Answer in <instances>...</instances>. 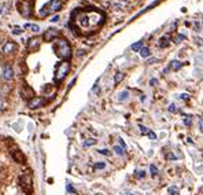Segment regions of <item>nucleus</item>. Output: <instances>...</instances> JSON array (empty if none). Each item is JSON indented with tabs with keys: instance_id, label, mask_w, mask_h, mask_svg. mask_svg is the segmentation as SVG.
<instances>
[{
	"instance_id": "c85d7f7f",
	"label": "nucleus",
	"mask_w": 203,
	"mask_h": 195,
	"mask_svg": "<svg viewBox=\"0 0 203 195\" xmlns=\"http://www.w3.org/2000/svg\"><path fill=\"white\" fill-rule=\"evenodd\" d=\"M22 32H23V30H22L21 28H14L12 29V33H14V35H22Z\"/></svg>"
},
{
	"instance_id": "6e6552de",
	"label": "nucleus",
	"mask_w": 203,
	"mask_h": 195,
	"mask_svg": "<svg viewBox=\"0 0 203 195\" xmlns=\"http://www.w3.org/2000/svg\"><path fill=\"white\" fill-rule=\"evenodd\" d=\"M44 103H45L44 98H33V99H30L28 102V106H29V109H37V107L43 106Z\"/></svg>"
},
{
	"instance_id": "58836bf2",
	"label": "nucleus",
	"mask_w": 203,
	"mask_h": 195,
	"mask_svg": "<svg viewBox=\"0 0 203 195\" xmlns=\"http://www.w3.org/2000/svg\"><path fill=\"white\" fill-rule=\"evenodd\" d=\"M51 21H52V22H58V21H59V17H58V15H55V17H52V19H51Z\"/></svg>"
},
{
	"instance_id": "39448f33",
	"label": "nucleus",
	"mask_w": 203,
	"mask_h": 195,
	"mask_svg": "<svg viewBox=\"0 0 203 195\" xmlns=\"http://www.w3.org/2000/svg\"><path fill=\"white\" fill-rule=\"evenodd\" d=\"M69 70H70V62H69V60H63V62H61V63L56 66V71H55V81L61 82L62 80L66 77V74L69 73Z\"/></svg>"
},
{
	"instance_id": "9d476101",
	"label": "nucleus",
	"mask_w": 203,
	"mask_h": 195,
	"mask_svg": "<svg viewBox=\"0 0 203 195\" xmlns=\"http://www.w3.org/2000/svg\"><path fill=\"white\" fill-rule=\"evenodd\" d=\"M40 46V39L39 37H33V39H30L28 41V50L29 51H34L37 50Z\"/></svg>"
},
{
	"instance_id": "a211bd4d",
	"label": "nucleus",
	"mask_w": 203,
	"mask_h": 195,
	"mask_svg": "<svg viewBox=\"0 0 203 195\" xmlns=\"http://www.w3.org/2000/svg\"><path fill=\"white\" fill-rule=\"evenodd\" d=\"M143 43L141 41H137V43H133V44H132V50L133 51H140V50H141V48H143Z\"/></svg>"
},
{
	"instance_id": "37998d69",
	"label": "nucleus",
	"mask_w": 203,
	"mask_h": 195,
	"mask_svg": "<svg viewBox=\"0 0 203 195\" xmlns=\"http://www.w3.org/2000/svg\"><path fill=\"white\" fill-rule=\"evenodd\" d=\"M1 13H3V8H1V7H0V14H1Z\"/></svg>"
},
{
	"instance_id": "7c9ffc66",
	"label": "nucleus",
	"mask_w": 203,
	"mask_h": 195,
	"mask_svg": "<svg viewBox=\"0 0 203 195\" xmlns=\"http://www.w3.org/2000/svg\"><path fill=\"white\" fill-rule=\"evenodd\" d=\"M147 136H148V138H150L151 140H155V139H157V135H155V133H154L152 131H150V133H148Z\"/></svg>"
},
{
	"instance_id": "5701e85b",
	"label": "nucleus",
	"mask_w": 203,
	"mask_h": 195,
	"mask_svg": "<svg viewBox=\"0 0 203 195\" xmlns=\"http://www.w3.org/2000/svg\"><path fill=\"white\" fill-rule=\"evenodd\" d=\"M139 128H140V131H141L143 135H148V133H150V129H148V128L143 127V125H139Z\"/></svg>"
},
{
	"instance_id": "4c0bfd02",
	"label": "nucleus",
	"mask_w": 203,
	"mask_h": 195,
	"mask_svg": "<svg viewBox=\"0 0 203 195\" xmlns=\"http://www.w3.org/2000/svg\"><path fill=\"white\" fill-rule=\"evenodd\" d=\"M84 55H85V51H84V50H80L78 51V57H84Z\"/></svg>"
},
{
	"instance_id": "72a5a7b5",
	"label": "nucleus",
	"mask_w": 203,
	"mask_h": 195,
	"mask_svg": "<svg viewBox=\"0 0 203 195\" xmlns=\"http://www.w3.org/2000/svg\"><path fill=\"white\" fill-rule=\"evenodd\" d=\"M158 84V80L157 78H151L150 80V85H152V87H155V85Z\"/></svg>"
},
{
	"instance_id": "cd10ccee",
	"label": "nucleus",
	"mask_w": 203,
	"mask_h": 195,
	"mask_svg": "<svg viewBox=\"0 0 203 195\" xmlns=\"http://www.w3.org/2000/svg\"><path fill=\"white\" fill-rule=\"evenodd\" d=\"M99 153L102 154V155H107V157H110L111 155V153L108 151L107 149H103V150H99Z\"/></svg>"
},
{
	"instance_id": "2eb2a0df",
	"label": "nucleus",
	"mask_w": 203,
	"mask_h": 195,
	"mask_svg": "<svg viewBox=\"0 0 203 195\" xmlns=\"http://www.w3.org/2000/svg\"><path fill=\"white\" fill-rule=\"evenodd\" d=\"M129 98V92L125 89V91H122L119 95H118V100H121V102H124V100H126Z\"/></svg>"
},
{
	"instance_id": "a878e982",
	"label": "nucleus",
	"mask_w": 203,
	"mask_h": 195,
	"mask_svg": "<svg viewBox=\"0 0 203 195\" xmlns=\"http://www.w3.org/2000/svg\"><path fill=\"white\" fill-rule=\"evenodd\" d=\"M95 143H96V140H93V139H88L86 142H84V146H85V147H88V146H93Z\"/></svg>"
},
{
	"instance_id": "412c9836",
	"label": "nucleus",
	"mask_w": 203,
	"mask_h": 195,
	"mask_svg": "<svg viewBox=\"0 0 203 195\" xmlns=\"http://www.w3.org/2000/svg\"><path fill=\"white\" fill-rule=\"evenodd\" d=\"M182 122H184V125H187V127H191V125H192V117L187 116V117H184Z\"/></svg>"
},
{
	"instance_id": "f8f14e48",
	"label": "nucleus",
	"mask_w": 203,
	"mask_h": 195,
	"mask_svg": "<svg viewBox=\"0 0 203 195\" xmlns=\"http://www.w3.org/2000/svg\"><path fill=\"white\" fill-rule=\"evenodd\" d=\"M158 46H159V48H168V47L170 46V39H169V36H163V37L159 40Z\"/></svg>"
},
{
	"instance_id": "bb28decb",
	"label": "nucleus",
	"mask_w": 203,
	"mask_h": 195,
	"mask_svg": "<svg viewBox=\"0 0 203 195\" xmlns=\"http://www.w3.org/2000/svg\"><path fill=\"white\" fill-rule=\"evenodd\" d=\"M104 168H106V163H104V162L95 163V169H104Z\"/></svg>"
},
{
	"instance_id": "0eeeda50",
	"label": "nucleus",
	"mask_w": 203,
	"mask_h": 195,
	"mask_svg": "<svg viewBox=\"0 0 203 195\" xmlns=\"http://www.w3.org/2000/svg\"><path fill=\"white\" fill-rule=\"evenodd\" d=\"M59 36V30L58 29H48V30H45L44 32V36H43V39L45 40V41H52V40H55Z\"/></svg>"
},
{
	"instance_id": "393cba45",
	"label": "nucleus",
	"mask_w": 203,
	"mask_h": 195,
	"mask_svg": "<svg viewBox=\"0 0 203 195\" xmlns=\"http://www.w3.org/2000/svg\"><path fill=\"white\" fill-rule=\"evenodd\" d=\"M169 194L170 195H178V190L176 187H169Z\"/></svg>"
},
{
	"instance_id": "ddd939ff",
	"label": "nucleus",
	"mask_w": 203,
	"mask_h": 195,
	"mask_svg": "<svg viewBox=\"0 0 203 195\" xmlns=\"http://www.w3.org/2000/svg\"><path fill=\"white\" fill-rule=\"evenodd\" d=\"M12 76H14V71H12L11 66H4V73H3L4 80H11Z\"/></svg>"
},
{
	"instance_id": "c03bdc74",
	"label": "nucleus",
	"mask_w": 203,
	"mask_h": 195,
	"mask_svg": "<svg viewBox=\"0 0 203 195\" xmlns=\"http://www.w3.org/2000/svg\"><path fill=\"white\" fill-rule=\"evenodd\" d=\"M202 25H203V19H202Z\"/></svg>"
},
{
	"instance_id": "c9c22d12",
	"label": "nucleus",
	"mask_w": 203,
	"mask_h": 195,
	"mask_svg": "<svg viewBox=\"0 0 203 195\" xmlns=\"http://www.w3.org/2000/svg\"><path fill=\"white\" fill-rule=\"evenodd\" d=\"M118 140H119V144H121V147H122V149H125V150H126V144H125V142H124V140H122L121 138L118 139Z\"/></svg>"
},
{
	"instance_id": "ea45409f",
	"label": "nucleus",
	"mask_w": 203,
	"mask_h": 195,
	"mask_svg": "<svg viewBox=\"0 0 203 195\" xmlns=\"http://www.w3.org/2000/svg\"><path fill=\"white\" fill-rule=\"evenodd\" d=\"M93 92H95V93H99V87H97V85H95V87H93Z\"/></svg>"
},
{
	"instance_id": "4be33fe9",
	"label": "nucleus",
	"mask_w": 203,
	"mask_h": 195,
	"mask_svg": "<svg viewBox=\"0 0 203 195\" xmlns=\"http://www.w3.org/2000/svg\"><path fill=\"white\" fill-rule=\"evenodd\" d=\"M150 172L152 176H157V174L159 173V170H158V168L155 166V165H150Z\"/></svg>"
},
{
	"instance_id": "e433bc0d",
	"label": "nucleus",
	"mask_w": 203,
	"mask_h": 195,
	"mask_svg": "<svg viewBox=\"0 0 203 195\" xmlns=\"http://www.w3.org/2000/svg\"><path fill=\"white\" fill-rule=\"evenodd\" d=\"M199 129L203 132V118H200V121H199Z\"/></svg>"
},
{
	"instance_id": "a19ab883",
	"label": "nucleus",
	"mask_w": 203,
	"mask_h": 195,
	"mask_svg": "<svg viewBox=\"0 0 203 195\" xmlns=\"http://www.w3.org/2000/svg\"><path fill=\"white\" fill-rule=\"evenodd\" d=\"M67 191H69V192H74V190H73V187H71L70 184L67 185Z\"/></svg>"
},
{
	"instance_id": "f03ea898",
	"label": "nucleus",
	"mask_w": 203,
	"mask_h": 195,
	"mask_svg": "<svg viewBox=\"0 0 203 195\" xmlns=\"http://www.w3.org/2000/svg\"><path fill=\"white\" fill-rule=\"evenodd\" d=\"M61 8H62V0H51L50 3H47L45 6L41 8V11L39 13V17L45 18L47 15L52 14L55 11H59Z\"/></svg>"
},
{
	"instance_id": "1a4fd4ad",
	"label": "nucleus",
	"mask_w": 203,
	"mask_h": 195,
	"mask_svg": "<svg viewBox=\"0 0 203 195\" xmlns=\"http://www.w3.org/2000/svg\"><path fill=\"white\" fill-rule=\"evenodd\" d=\"M21 95L22 98H25V99H28V98H32L33 99V96H34V92H33V89L29 87V85H23L21 89Z\"/></svg>"
},
{
	"instance_id": "423d86ee",
	"label": "nucleus",
	"mask_w": 203,
	"mask_h": 195,
	"mask_svg": "<svg viewBox=\"0 0 203 195\" xmlns=\"http://www.w3.org/2000/svg\"><path fill=\"white\" fill-rule=\"evenodd\" d=\"M11 157H12V160L18 163H25L26 162V157L23 155V153H22L18 147H15V149L11 151Z\"/></svg>"
},
{
	"instance_id": "20e7f679",
	"label": "nucleus",
	"mask_w": 203,
	"mask_h": 195,
	"mask_svg": "<svg viewBox=\"0 0 203 195\" xmlns=\"http://www.w3.org/2000/svg\"><path fill=\"white\" fill-rule=\"evenodd\" d=\"M19 184L22 187V191L25 192L26 195H32L33 192V183H32V177L29 173H22L19 176Z\"/></svg>"
},
{
	"instance_id": "f704fd0d",
	"label": "nucleus",
	"mask_w": 203,
	"mask_h": 195,
	"mask_svg": "<svg viewBox=\"0 0 203 195\" xmlns=\"http://www.w3.org/2000/svg\"><path fill=\"white\" fill-rule=\"evenodd\" d=\"M169 111H171V113H176V111H177V110H176V106L173 104V103L169 106Z\"/></svg>"
},
{
	"instance_id": "f257e3e1",
	"label": "nucleus",
	"mask_w": 203,
	"mask_h": 195,
	"mask_svg": "<svg viewBox=\"0 0 203 195\" xmlns=\"http://www.w3.org/2000/svg\"><path fill=\"white\" fill-rule=\"evenodd\" d=\"M53 50H55L58 57L62 58V59L69 60L71 58V48H70V46H69L67 40L56 39L55 40V44H53Z\"/></svg>"
},
{
	"instance_id": "473e14b6",
	"label": "nucleus",
	"mask_w": 203,
	"mask_h": 195,
	"mask_svg": "<svg viewBox=\"0 0 203 195\" xmlns=\"http://www.w3.org/2000/svg\"><path fill=\"white\" fill-rule=\"evenodd\" d=\"M180 99H182V100H188V99H189V95H188V93H181V95H180Z\"/></svg>"
},
{
	"instance_id": "f3484780",
	"label": "nucleus",
	"mask_w": 203,
	"mask_h": 195,
	"mask_svg": "<svg viewBox=\"0 0 203 195\" xmlns=\"http://www.w3.org/2000/svg\"><path fill=\"white\" fill-rule=\"evenodd\" d=\"M122 78H124V73H121V71H118L117 74L114 76V82H115V84H119V82L122 81Z\"/></svg>"
},
{
	"instance_id": "9b49d317",
	"label": "nucleus",
	"mask_w": 203,
	"mask_h": 195,
	"mask_svg": "<svg viewBox=\"0 0 203 195\" xmlns=\"http://www.w3.org/2000/svg\"><path fill=\"white\" fill-rule=\"evenodd\" d=\"M14 50H17V46H15V43H12V41L6 43V46L3 47V52L4 54H10L11 51H14Z\"/></svg>"
},
{
	"instance_id": "7ed1b4c3",
	"label": "nucleus",
	"mask_w": 203,
	"mask_h": 195,
	"mask_svg": "<svg viewBox=\"0 0 203 195\" xmlns=\"http://www.w3.org/2000/svg\"><path fill=\"white\" fill-rule=\"evenodd\" d=\"M33 4L34 0H19L18 1V11L22 14V17L29 18L32 17V10H33Z\"/></svg>"
},
{
	"instance_id": "a18cd8bd",
	"label": "nucleus",
	"mask_w": 203,
	"mask_h": 195,
	"mask_svg": "<svg viewBox=\"0 0 203 195\" xmlns=\"http://www.w3.org/2000/svg\"><path fill=\"white\" fill-rule=\"evenodd\" d=\"M128 195H133V194H128Z\"/></svg>"
},
{
	"instance_id": "b1692460",
	"label": "nucleus",
	"mask_w": 203,
	"mask_h": 195,
	"mask_svg": "<svg viewBox=\"0 0 203 195\" xmlns=\"http://www.w3.org/2000/svg\"><path fill=\"white\" fill-rule=\"evenodd\" d=\"M136 177H137V179L146 177V172H144V170H139V172H136Z\"/></svg>"
},
{
	"instance_id": "c756f323",
	"label": "nucleus",
	"mask_w": 203,
	"mask_h": 195,
	"mask_svg": "<svg viewBox=\"0 0 203 195\" xmlns=\"http://www.w3.org/2000/svg\"><path fill=\"white\" fill-rule=\"evenodd\" d=\"M166 160H171V161H174V160H177V157L174 155V154H166Z\"/></svg>"
},
{
	"instance_id": "aec40b11",
	"label": "nucleus",
	"mask_w": 203,
	"mask_h": 195,
	"mask_svg": "<svg viewBox=\"0 0 203 195\" xmlns=\"http://www.w3.org/2000/svg\"><path fill=\"white\" fill-rule=\"evenodd\" d=\"M114 151H115V154H118V155H124L125 154V149H122V147H119V146H114Z\"/></svg>"
},
{
	"instance_id": "6ab92c4d",
	"label": "nucleus",
	"mask_w": 203,
	"mask_h": 195,
	"mask_svg": "<svg viewBox=\"0 0 203 195\" xmlns=\"http://www.w3.org/2000/svg\"><path fill=\"white\" fill-rule=\"evenodd\" d=\"M140 55H141L143 58H147L148 55H150V50H148L147 47H143L141 50H140Z\"/></svg>"
},
{
	"instance_id": "2f4dec72",
	"label": "nucleus",
	"mask_w": 203,
	"mask_h": 195,
	"mask_svg": "<svg viewBox=\"0 0 203 195\" xmlns=\"http://www.w3.org/2000/svg\"><path fill=\"white\" fill-rule=\"evenodd\" d=\"M157 62H158V59H157V58H150L147 63H148V65H154V63H157Z\"/></svg>"
},
{
	"instance_id": "4468645a",
	"label": "nucleus",
	"mask_w": 203,
	"mask_h": 195,
	"mask_svg": "<svg viewBox=\"0 0 203 195\" xmlns=\"http://www.w3.org/2000/svg\"><path fill=\"white\" fill-rule=\"evenodd\" d=\"M182 66V63L180 62V60H171L170 63H169V69H171V70H180Z\"/></svg>"
},
{
	"instance_id": "dca6fc26",
	"label": "nucleus",
	"mask_w": 203,
	"mask_h": 195,
	"mask_svg": "<svg viewBox=\"0 0 203 195\" xmlns=\"http://www.w3.org/2000/svg\"><path fill=\"white\" fill-rule=\"evenodd\" d=\"M23 28H25V29H32L33 32H36V33H37V32L40 30L39 25H34V24H26V25L23 26Z\"/></svg>"
},
{
	"instance_id": "79ce46f5",
	"label": "nucleus",
	"mask_w": 203,
	"mask_h": 195,
	"mask_svg": "<svg viewBox=\"0 0 203 195\" xmlns=\"http://www.w3.org/2000/svg\"><path fill=\"white\" fill-rule=\"evenodd\" d=\"M1 106H3V99L0 98V109H1Z\"/></svg>"
}]
</instances>
